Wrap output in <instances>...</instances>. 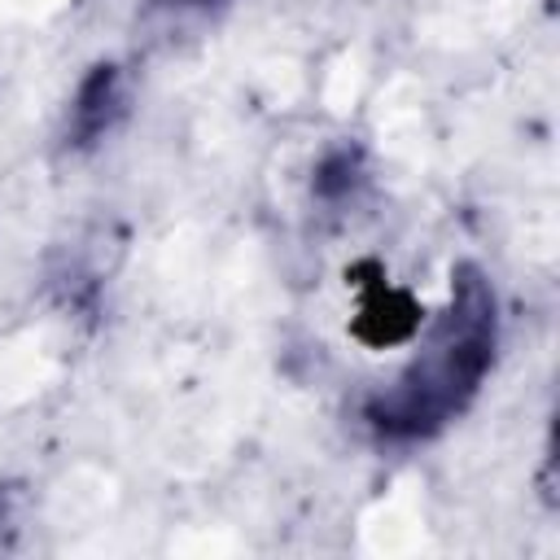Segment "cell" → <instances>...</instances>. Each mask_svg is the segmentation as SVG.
<instances>
[{
	"instance_id": "7a4b0ae2",
	"label": "cell",
	"mask_w": 560,
	"mask_h": 560,
	"mask_svg": "<svg viewBox=\"0 0 560 560\" xmlns=\"http://www.w3.org/2000/svg\"><path fill=\"white\" fill-rule=\"evenodd\" d=\"M411 328H416V306H411V298H402L394 289H372V298L363 302V311L354 319V332L368 346H394Z\"/></svg>"
},
{
	"instance_id": "6da1fadb",
	"label": "cell",
	"mask_w": 560,
	"mask_h": 560,
	"mask_svg": "<svg viewBox=\"0 0 560 560\" xmlns=\"http://www.w3.org/2000/svg\"><path fill=\"white\" fill-rule=\"evenodd\" d=\"M494 354V302L486 298L481 280H464L459 302L446 315V328L438 337V354L416 363L394 398L372 407V420L385 433H429L438 429L451 411L468 402L477 389L486 363Z\"/></svg>"
}]
</instances>
